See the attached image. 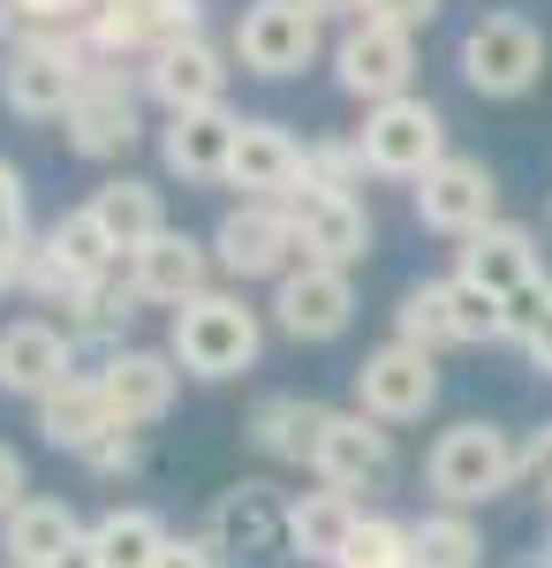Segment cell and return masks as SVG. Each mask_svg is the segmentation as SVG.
<instances>
[{
  "label": "cell",
  "instance_id": "cell-1",
  "mask_svg": "<svg viewBox=\"0 0 552 568\" xmlns=\"http://www.w3.org/2000/svg\"><path fill=\"white\" fill-rule=\"evenodd\" d=\"M425 485L439 493V508H492L500 493L522 485V439L508 425H492V417H462V425H447V433L431 439L425 455Z\"/></svg>",
  "mask_w": 552,
  "mask_h": 568
},
{
  "label": "cell",
  "instance_id": "cell-2",
  "mask_svg": "<svg viewBox=\"0 0 552 568\" xmlns=\"http://www.w3.org/2000/svg\"><path fill=\"white\" fill-rule=\"evenodd\" d=\"M257 349H265V318L243 304V288H205L197 304L174 311L167 356L190 372V379H205V387L243 379V372L257 364Z\"/></svg>",
  "mask_w": 552,
  "mask_h": 568
},
{
  "label": "cell",
  "instance_id": "cell-3",
  "mask_svg": "<svg viewBox=\"0 0 552 568\" xmlns=\"http://www.w3.org/2000/svg\"><path fill=\"white\" fill-rule=\"evenodd\" d=\"M454 69H462V84L477 99H530L538 77H545V31L530 16H514V8H492V16H477L462 31Z\"/></svg>",
  "mask_w": 552,
  "mask_h": 568
},
{
  "label": "cell",
  "instance_id": "cell-4",
  "mask_svg": "<svg viewBox=\"0 0 552 568\" xmlns=\"http://www.w3.org/2000/svg\"><path fill=\"white\" fill-rule=\"evenodd\" d=\"M61 136H69V152L76 160H122L129 144L144 136V84L129 77L122 61H91L76 99H69V114H61Z\"/></svg>",
  "mask_w": 552,
  "mask_h": 568
},
{
  "label": "cell",
  "instance_id": "cell-5",
  "mask_svg": "<svg viewBox=\"0 0 552 568\" xmlns=\"http://www.w3.org/2000/svg\"><path fill=\"white\" fill-rule=\"evenodd\" d=\"M356 152L379 182H425L439 160H447V114L431 99H386V106H364V130H356Z\"/></svg>",
  "mask_w": 552,
  "mask_h": 568
},
{
  "label": "cell",
  "instance_id": "cell-6",
  "mask_svg": "<svg viewBox=\"0 0 552 568\" xmlns=\"http://www.w3.org/2000/svg\"><path fill=\"white\" fill-rule=\"evenodd\" d=\"M91 61H99V53L84 45V31H76V39L8 45V61H0V99H8V114H23V122H61Z\"/></svg>",
  "mask_w": 552,
  "mask_h": 568
},
{
  "label": "cell",
  "instance_id": "cell-7",
  "mask_svg": "<svg viewBox=\"0 0 552 568\" xmlns=\"http://www.w3.org/2000/svg\"><path fill=\"white\" fill-rule=\"evenodd\" d=\"M213 243V265L235 281V288H251V281H280V273H296V227H288V205H273V197H243V205H227L219 227L205 235Z\"/></svg>",
  "mask_w": 552,
  "mask_h": 568
},
{
  "label": "cell",
  "instance_id": "cell-8",
  "mask_svg": "<svg viewBox=\"0 0 552 568\" xmlns=\"http://www.w3.org/2000/svg\"><path fill=\"white\" fill-rule=\"evenodd\" d=\"M326 53V23L303 8V0H251L235 16V61L251 77H303L310 61Z\"/></svg>",
  "mask_w": 552,
  "mask_h": 568
},
{
  "label": "cell",
  "instance_id": "cell-9",
  "mask_svg": "<svg viewBox=\"0 0 552 568\" xmlns=\"http://www.w3.org/2000/svg\"><path fill=\"white\" fill-rule=\"evenodd\" d=\"M310 478L334 485V493H386V485L401 478V447L386 433L379 417H364V409H334L326 417V433H318V455H310Z\"/></svg>",
  "mask_w": 552,
  "mask_h": 568
},
{
  "label": "cell",
  "instance_id": "cell-10",
  "mask_svg": "<svg viewBox=\"0 0 552 568\" xmlns=\"http://www.w3.org/2000/svg\"><path fill=\"white\" fill-rule=\"evenodd\" d=\"M334 84L348 91V99H364V106L409 99V84H417V39L393 31V23L356 16V23L334 39Z\"/></svg>",
  "mask_w": 552,
  "mask_h": 568
},
{
  "label": "cell",
  "instance_id": "cell-11",
  "mask_svg": "<svg viewBox=\"0 0 552 568\" xmlns=\"http://www.w3.org/2000/svg\"><path fill=\"white\" fill-rule=\"evenodd\" d=\"M197 31H205V0H99L84 45L99 61H152L160 45Z\"/></svg>",
  "mask_w": 552,
  "mask_h": 568
},
{
  "label": "cell",
  "instance_id": "cell-12",
  "mask_svg": "<svg viewBox=\"0 0 552 568\" xmlns=\"http://www.w3.org/2000/svg\"><path fill=\"white\" fill-rule=\"evenodd\" d=\"M356 409L379 417L386 433L393 425H425L439 409V356L409 349V342H386L356 364Z\"/></svg>",
  "mask_w": 552,
  "mask_h": 568
},
{
  "label": "cell",
  "instance_id": "cell-13",
  "mask_svg": "<svg viewBox=\"0 0 552 568\" xmlns=\"http://www.w3.org/2000/svg\"><path fill=\"white\" fill-rule=\"evenodd\" d=\"M417 220H425L431 235H484L492 220H500V175L484 168V160H469V152H447L425 182H417Z\"/></svg>",
  "mask_w": 552,
  "mask_h": 568
},
{
  "label": "cell",
  "instance_id": "cell-14",
  "mask_svg": "<svg viewBox=\"0 0 552 568\" xmlns=\"http://www.w3.org/2000/svg\"><path fill=\"white\" fill-rule=\"evenodd\" d=\"M205 538L219 546V561H265L288 546V493L273 478H235L205 516Z\"/></svg>",
  "mask_w": 552,
  "mask_h": 568
},
{
  "label": "cell",
  "instance_id": "cell-15",
  "mask_svg": "<svg viewBox=\"0 0 552 568\" xmlns=\"http://www.w3.org/2000/svg\"><path fill=\"white\" fill-rule=\"evenodd\" d=\"M265 311H273V326L288 342H340L348 318H356V281L340 265H296V273L273 281V304Z\"/></svg>",
  "mask_w": 552,
  "mask_h": 568
},
{
  "label": "cell",
  "instance_id": "cell-16",
  "mask_svg": "<svg viewBox=\"0 0 552 568\" xmlns=\"http://www.w3.org/2000/svg\"><path fill=\"white\" fill-rule=\"evenodd\" d=\"M136 84H144L152 106H167V122L174 114H213L219 99H227V53H219L205 31H197V39H174L136 69Z\"/></svg>",
  "mask_w": 552,
  "mask_h": 568
},
{
  "label": "cell",
  "instance_id": "cell-17",
  "mask_svg": "<svg viewBox=\"0 0 552 568\" xmlns=\"http://www.w3.org/2000/svg\"><path fill=\"white\" fill-rule=\"evenodd\" d=\"M129 288H136L144 304H160V311L197 304V296L213 288V243H197V235H182V227H160V235L129 258Z\"/></svg>",
  "mask_w": 552,
  "mask_h": 568
},
{
  "label": "cell",
  "instance_id": "cell-18",
  "mask_svg": "<svg viewBox=\"0 0 552 568\" xmlns=\"http://www.w3.org/2000/svg\"><path fill=\"white\" fill-rule=\"evenodd\" d=\"M99 387H106V409H114V425L129 433H144V425H160L174 409V394H182V364L167 349H114L99 364Z\"/></svg>",
  "mask_w": 552,
  "mask_h": 568
},
{
  "label": "cell",
  "instance_id": "cell-19",
  "mask_svg": "<svg viewBox=\"0 0 552 568\" xmlns=\"http://www.w3.org/2000/svg\"><path fill=\"white\" fill-rule=\"evenodd\" d=\"M454 273H462L469 288L500 296V304H508V296H522V288H538V281H552L538 235H530V227H514V220H492L484 235H469L462 251H454Z\"/></svg>",
  "mask_w": 552,
  "mask_h": 568
},
{
  "label": "cell",
  "instance_id": "cell-20",
  "mask_svg": "<svg viewBox=\"0 0 552 568\" xmlns=\"http://www.w3.org/2000/svg\"><path fill=\"white\" fill-rule=\"evenodd\" d=\"M288 227H296V258L303 265H348L371 251V213L364 197H318V190H296L288 197Z\"/></svg>",
  "mask_w": 552,
  "mask_h": 568
},
{
  "label": "cell",
  "instance_id": "cell-21",
  "mask_svg": "<svg viewBox=\"0 0 552 568\" xmlns=\"http://www.w3.org/2000/svg\"><path fill=\"white\" fill-rule=\"evenodd\" d=\"M69 372H76V349L61 342L53 318H8L0 326V394H16V402L39 409Z\"/></svg>",
  "mask_w": 552,
  "mask_h": 568
},
{
  "label": "cell",
  "instance_id": "cell-22",
  "mask_svg": "<svg viewBox=\"0 0 552 568\" xmlns=\"http://www.w3.org/2000/svg\"><path fill=\"white\" fill-rule=\"evenodd\" d=\"M296 168H303V144L288 136V122H273V114H243V130H235V160H227V190L288 205V197H296Z\"/></svg>",
  "mask_w": 552,
  "mask_h": 568
},
{
  "label": "cell",
  "instance_id": "cell-23",
  "mask_svg": "<svg viewBox=\"0 0 552 568\" xmlns=\"http://www.w3.org/2000/svg\"><path fill=\"white\" fill-rule=\"evenodd\" d=\"M84 530L91 524L69 508V500L39 493V500H23V508L0 524V554H8L0 568H61L69 554H84Z\"/></svg>",
  "mask_w": 552,
  "mask_h": 568
},
{
  "label": "cell",
  "instance_id": "cell-24",
  "mask_svg": "<svg viewBox=\"0 0 552 568\" xmlns=\"http://www.w3.org/2000/svg\"><path fill=\"white\" fill-rule=\"evenodd\" d=\"M106 433H114V409H106L99 372H69V379L39 402V439H45V447H61V455H76V463H84Z\"/></svg>",
  "mask_w": 552,
  "mask_h": 568
},
{
  "label": "cell",
  "instance_id": "cell-25",
  "mask_svg": "<svg viewBox=\"0 0 552 568\" xmlns=\"http://www.w3.org/2000/svg\"><path fill=\"white\" fill-rule=\"evenodd\" d=\"M235 130H243V114H174L167 130H160V168L182 182H227V160H235Z\"/></svg>",
  "mask_w": 552,
  "mask_h": 568
},
{
  "label": "cell",
  "instance_id": "cell-26",
  "mask_svg": "<svg viewBox=\"0 0 552 568\" xmlns=\"http://www.w3.org/2000/svg\"><path fill=\"white\" fill-rule=\"evenodd\" d=\"M356 524H364V508H356L348 493H334V485H318V493H288V554H296V561L334 568L340 554H348Z\"/></svg>",
  "mask_w": 552,
  "mask_h": 568
},
{
  "label": "cell",
  "instance_id": "cell-27",
  "mask_svg": "<svg viewBox=\"0 0 552 568\" xmlns=\"http://www.w3.org/2000/svg\"><path fill=\"white\" fill-rule=\"evenodd\" d=\"M84 213L106 227V243H114V258H122V265L136 258V251L160 235V227H167V213H160V190H152L144 175H106V182L84 197Z\"/></svg>",
  "mask_w": 552,
  "mask_h": 568
},
{
  "label": "cell",
  "instance_id": "cell-28",
  "mask_svg": "<svg viewBox=\"0 0 552 568\" xmlns=\"http://www.w3.org/2000/svg\"><path fill=\"white\" fill-rule=\"evenodd\" d=\"M326 402H310V394H265L251 409V447L265 455V463H303L310 470V455H318V433H326Z\"/></svg>",
  "mask_w": 552,
  "mask_h": 568
},
{
  "label": "cell",
  "instance_id": "cell-29",
  "mask_svg": "<svg viewBox=\"0 0 552 568\" xmlns=\"http://www.w3.org/2000/svg\"><path fill=\"white\" fill-rule=\"evenodd\" d=\"M136 304H144V296L129 288V273H106V281H91L76 304H61L53 326H61L69 349H106V356H114V349H122V334H129V318H136Z\"/></svg>",
  "mask_w": 552,
  "mask_h": 568
},
{
  "label": "cell",
  "instance_id": "cell-30",
  "mask_svg": "<svg viewBox=\"0 0 552 568\" xmlns=\"http://www.w3.org/2000/svg\"><path fill=\"white\" fill-rule=\"evenodd\" d=\"M167 538L174 530L152 508H106V516H91L84 554H91V568H152L167 554Z\"/></svg>",
  "mask_w": 552,
  "mask_h": 568
},
{
  "label": "cell",
  "instance_id": "cell-31",
  "mask_svg": "<svg viewBox=\"0 0 552 568\" xmlns=\"http://www.w3.org/2000/svg\"><path fill=\"white\" fill-rule=\"evenodd\" d=\"M409 568H484V530L462 508H431L409 524Z\"/></svg>",
  "mask_w": 552,
  "mask_h": 568
},
{
  "label": "cell",
  "instance_id": "cell-32",
  "mask_svg": "<svg viewBox=\"0 0 552 568\" xmlns=\"http://www.w3.org/2000/svg\"><path fill=\"white\" fill-rule=\"evenodd\" d=\"M393 342H409V349H462L454 342V311H447V281H417V288H401V304H393Z\"/></svg>",
  "mask_w": 552,
  "mask_h": 568
},
{
  "label": "cell",
  "instance_id": "cell-33",
  "mask_svg": "<svg viewBox=\"0 0 552 568\" xmlns=\"http://www.w3.org/2000/svg\"><path fill=\"white\" fill-rule=\"evenodd\" d=\"M91 16H99V0H0V39H76V31H91Z\"/></svg>",
  "mask_w": 552,
  "mask_h": 568
},
{
  "label": "cell",
  "instance_id": "cell-34",
  "mask_svg": "<svg viewBox=\"0 0 552 568\" xmlns=\"http://www.w3.org/2000/svg\"><path fill=\"white\" fill-rule=\"evenodd\" d=\"M39 243H45V251H53L61 265H69L76 281H106V273H122L114 243H106V227H99L84 205H76V213H61V220H53V227L39 235Z\"/></svg>",
  "mask_w": 552,
  "mask_h": 568
},
{
  "label": "cell",
  "instance_id": "cell-35",
  "mask_svg": "<svg viewBox=\"0 0 552 568\" xmlns=\"http://www.w3.org/2000/svg\"><path fill=\"white\" fill-rule=\"evenodd\" d=\"M364 152L356 136H310L303 144V168H296V190H318V197H356L364 190Z\"/></svg>",
  "mask_w": 552,
  "mask_h": 568
},
{
  "label": "cell",
  "instance_id": "cell-36",
  "mask_svg": "<svg viewBox=\"0 0 552 568\" xmlns=\"http://www.w3.org/2000/svg\"><path fill=\"white\" fill-rule=\"evenodd\" d=\"M447 311H454V342L462 349H484V342H508V304L469 288L462 273H447Z\"/></svg>",
  "mask_w": 552,
  "mask_h": 568
},
{
  "label": "cell",
  "instance_id": "cell-37",
  "mask_svg": "<svg viewBox=\"0 0 552 568\" xmlns=\"http://www.w3.org/2000/svg\"><path fill=\"white\" fill-rule=\"evenodd\" d=\"M334 568H409V524L401 516H364Z\"/></svg>",
  "mask_w": 552,
  "mask_h": 568
},
{
  "label": "cell",
  "instance_id": "cell-38",
  "mask_svg": "<svg viewBox=\"0 0 552 568\" xmlns=\"http://www.w3.org/2000/svg\"><path fill=\"white\" fill-rule=\"evenodd\" d=\"M84 288H91V281H76V273H69V265L53 258L39 235H31V251H23V296H39L45 311H61V304H76Z\"/></svg>",
  "mask_w": 552,
  "mask_h": 568
},
{
  "label": "cell",
  "instance_id": "cell-39",
  "mask_svg": "<svg viewBox=\"0 0 552 568\" xmlns=\"http://www.w3.org/2000/svg\"><path fill=\"white\" fill-rule=\"evenodd\" d=\"M84 470H91V478H136V470H144V433L114 425V433L84 455Z\"/></svg>",
  "mask_w": 552,
  "mask_h": 568
},
{
  "label": "cell",
  "instance_id": "cell-40",
  "mask_svg": "<svg viewBox=\"0 0 552 568\" xmlns=\"http://www.w3.org/2000/svg\"><path fill=\"white\" fill-rule=\"evenodd\" d=\"M31 182H23V168L16 160H0V243H23L31 227Z\"/></svg>",
  "mask_w": 552,
  "mask_h": 568
},
{
  "label": "cell",
  "instance_id": "cell-41",
  "mask_svg": "<svg viewBox=\"0 0 552 568\" xmlns=\"http://www.w3.org/2000/svg\"><path fill=\"white\" fill-rule=\"evenodd\" d=\"M439 8H447V0H364L371 23H393V31H409V39L439 23Z\"/></svg>",
  "mask_w": 552,
  "mask_h": 568
},
{
  "label": "cell",
  "instance_id": "cell-42",
  "mask_svg": "<svg viewBox=\"0 0 552 568\" xmlns=\"http://www.w3.org/2000/svg\"><path fill=\"white\" fill-rule=\"evenodd\" d=\"M522 485H530V493L552 508V417H545L530 439H522Z\"/></svg>",
  "mask_w": 552,
  "mask_h": 568
},
{
  "label": "cell",
  "instance_id": "cell-43",
  "mask_svg": "<svg viewBox=\"0 0 552 568\" xmlns=\"http://www.w3.org/2000/svg\"><path fill=\"white\" fill-rule=\"evenodd\" d=\"M152 568H227V561H219V546H213V538L197 530V538H167V554H160Z\"/></svg>",
  "mask_w": 552,
  "mask_h": 568
},
{
  "label": "cell",
  "instance_id": "cell-44",
  "mask_svg": "<svg viewBox=\"0 0 552 568\" xmlns=\"http://www.w3.org/2000/svg\"><path fill=\"white\" fill-rule=\"evenodd\" d=\"M23 500H31V478H23V455H16V447L0 439V524H8V516H16Z\"/></svg>",
  "mask_w": 552,
  "mask_h": 568
},
{
  "label": "cell",
  "instance_id": "cell-45",
  "mask_svg": "<svg viewBox=\"0 0 552 568\" xmlns=\"http://www.w3.org/2000/svg\"><path fill=\"white\" fill-rule=\"evenodd\" d=\"M552 304V281H538V288H522V296H508V342H522L530 326H538V311Z\"/></svg>",
  "mask_w": 552,
  "mask_h": 568
},
{
  "label": "cell",
  "instance_id": "cell-46",
  "mask_svg": "<svg viewBox=\"0 0 552 568\" xmlns=\"http://www.w3.org/2000/svg\"><path fill=\"white\" fill-rule=\"evenodd\" d=\"M522 356H530V372H545V379H552V304L538 311V326L522 334Z\"/></svg>",
  "mask_w": 552,
  "mask_h": 568
},
{
  "label": "cell",
  "instance_id": "cell-47",
  "mask_svg": "<svg viewBox=\"0 0 552 568\" xmlns=\"http://www.w3.org/2000/svg\"><path fill=\"white\" fill-rule=\"evenodd\" d=\"M23 251H31V235H23V243H0V296L23 288Z\"/></svg>",
  "mask_w": 552,
  "mask_h": 568
},
{
  "label": "cell",
  "instance_id": "cell-48",
  "mask_svg": "<svg viewBox=\"0 0 552 568\" xmlns=\"http://www.w3.org/2000/svg\"><path fill=\"white\" fill-rule=\"evenodd\" d=\"M303 8H310V16H318V23H356V16H364V0H303Z\"/></svg>",
  "mask_w": 552,
  "mask_h": 568
},
{
  "label": "cell",
  "instance_id": "cell-49",
  "mask_svg": "<svg viewBox=\"0 0 552 568\" xmlns=\"http://www.w3.org/2000/svg\"><path fill=\"white\" fill-rule=\"evenodd\" d=\"M508 568H552V561H545V546H538V554H514Z\"/></svg>",
  "mask_w": 552,
  "mask_h": 568
},
{
  "label": "cell",
  "instance_id": "cell-50",
  "mask_svg": "<svg viewBox=\"0 0 552 568\" xmlns=\"http://www.w3.org/2000/svg\"><path fill=\"white\" fill-rule=\"evenodd\" d=\"M545 561H552V530H545Z\"/></svg>",
  "mask_w": 552,
  "mask_h": 568
}]
</instances>
